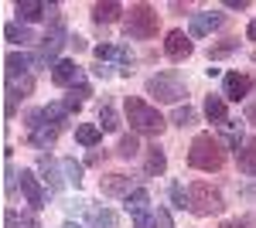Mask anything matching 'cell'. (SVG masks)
<instances>
[{
    "instance_id": "6da1fadb",
    "label": "cell",
    "mask_w": 256,
    "mask_h": 228,
    "mask_svg": "<svg viewBox=\"0 0 256 228\" xmlns=\"http://www.w3.org/2000/svg\"><path fill=\"white\" fill-rule=\"evenodd\" d=\"M188 164H192L195 171L216 174V171H222V164H226V150H222V143H218L212 133H198L195 140H192V147H188Z\"/></svg>"
},
{
    "instance_id": "7a4b0ae2",
    "label": "cell",
    "mask_w": 256,
    "mask_h": 228,
    "mask_svg": "<svg viewBox=\"0 0 256 228\" xmlns=\"http://www.w3.org/2000/svg\"><path fill=\"white\" fill-rule=\"evenodd\" d=\"M126 119H130V130L147 133V136H160V130L168 126V119H164L150 102H144L137 95H126Z\"/></svg>"
},
{
    "instance_id": "3957f363",
    "label": "cell",
    "mask_w": 256,
    "mask_h": 228,
    "mask_svg": "<svg viewBox=\"0 0 256 228\" xmlns=\"http://www.w3.org/2000/svg\"><path fill=\"white\" fill-rule=\"evenodd\" d=\"M222 208H226L222 191L212 188L208 181H195V184L188 188V211H192V215H198V218H208V215H218Z\"/></svg>"
},
{
    "instance_id": "277c9868",
    "label": "cell",
    "mask_w": 256,
    "mask_h": 228,
    "mask_svg": "<svg viewBox=\"0 0 256 228\" xmlns=\"http://www.w3.org/2000/svg\"><path fill=\"white\" fill-rule=\"evenodd\" d=\"M126 34L130 38H140V41H147V38H158V27H160V14L150 7V3H134L130 10H126Z\"/></svg>"
},
{
    "instance_id": "5b68a950",
    "label": "cell",
    "mask_w": 256,
    "mask_h": 228,
    "mask_svg": "<svg viewBox=\"0 0 256 228\" xmlns=\"http://www.w3.org/2000/svg\"><path fill=\"white\" fill-rule=\"evenodd\" d=\"M147 95H154L158 102H181L188 95V89L178 78V72H160V75L147 78Z\"/></svg>"
},
{
    "instance_id": "8992f818",
    "label": "cell",
    "mask_w": 256,
    "mask_h": 228,
    "mask_svg": "<svg viewBox=\"0 0 256 228\" xmlns=\"http://www.w3.org/2000/svg\"><path fill=\"white\" fill-rule=\"evenodd\" d=\"M62 44H68V41H65V27H52V31H48V34L41 38V44H38L34 65H58L55 58H58Z\"/></svg>"
},
{
    "instance_id": "52a82bcc",
    "label": "cell",
    "mask_w": 256,
    "mask_h": 228,
    "mask_svg": "<svg viewBox=\"0 0 256 228\" xmlns=\"http://www.w3.org/2000/svg\"><path fill=\"white\" fill-rule=\"evenodd\" d=\"M250 92H253V78L242 75V72H229L226 82H222V99H229V102H239Z\"/></svg>"
},
{
    "instance_id": "ba28073f",
    "label": "cell",
    "mask_w": 256,
    "mask_h": 228,
    "mask_svg": "<svg viewBox=\"0 0 256 228\" xmlns=\"http://www.w3.org/2000/svg\"><path fill=\"white\" fill-rule=\"evenodd\" d=\"M31 92H34V75L7 78V106H4V113L14 116V106H18V99H28Z\"/></svg>"
},
{
    "instance_id": "9c48e42d",
    "label": "cell",
    "mask_w": 256,
    "mask_h": 228,
    "mask_svg": "<svg viewBox=\"0 0 256 228\" xmlns=\"http://www.w3.org/2000/svg\"><path fill=\"white\" fill-rule=\"evenodd\" d=\"M164 51H168L171 61H184V58L195 51V44H192V38H188L184 31H168V38H164Z\"/></svg>"
},
{
    "instance_id": "30bf717a",
    "label": "cell",
    "mask_w": 256,
    "mask_h": 228,
    "mask_svg": "<svg viewBox=\"0 0 256 228\" xmlns=\"http://www.w3.org/2000/svg\"><path fill=\"white\" fill-rule=\"evenodd\" d=\"M226 24V14H192V20H188V38H205L208 31H216V27H222Z\"/></svg>"
},
{
    "instance_id": "8fae6325",
    "label": "cell",
    "mask_w": 256,
    "mask_h": 228,
    "mask_svg": "<svg viewBox=\"0 0 256 228\" xmlns=\"http://www.w3.org/2000/svg\"><path fill=\"white\" fill-rule=\"evenodd\" d=\"M18 177H20V194H24V201H28V205H31L34 211L44 208V191H41V184H38V177H34V171H20Z\"/></svg>"
},
{
    "instance_id": "7c38bea8",
    "label": "cell",
    "mask_w": 256,
    "mask_h": 228,
    "mask_svg": "<svg viewBox=\"0 0 256 228\" xmlns=\"http://www.w3.org/2000/svg\"><path fill=\"white\" fill-rule=\"evenodd\" d=\"M99 191L102 194H110V198H126L134 188V177H126V174H106L102 181H99Z\"/></svg>"
},
{
    "instance_id": "4fadbf2b",
    "label": "cell",
    "mask_w": 256,
    "mask_h": 228,
    "mask_svg": "<svg viewBox=\"0 0 256 228\" xmlns=\"http://www.w3.org/2000/svg\"><path fill=\"white\" fill-rule=\"evenodd\" d=\"M31 65H34V55H24V51H10V55L4 58L7 78H24V75H31Z\"/></svg>"
},
{
    "instance_id": "5bb4252c",
    "label": "cell",
    "mask_w": 256,
    "mask_h": 228,
    "mask_svg": "<svg viewBox=\"0 0 256 228\" xmlns=\"http://www.w3.org/2000/svg\"><path fill=\"white\" fill-rule=\"evenodd\" d=\"M38 171L44 174V184H48L52 194H58V191L65 188V181L58 177V164H55V157H44V153H41V157H38Z\"/></svg>"
},
{
    "instance_id": "9a60e30c",
    "label": "cell",
    "mask_w": 256,
    "mask_h": 228,
    "mask_svg": "<svg viewBox=\"0 0 256 228\" xmlns=\"http://www.w3.org/2000/svg\"><path fill=\"white\" fill-rule=\"evenodd\" d=\"M79 78H82V68L76 61H58V65L52 68V82H55V85H76Z\"/></svg>"
},
{
    "instance_id": "2e32d148",
    "label": "cell",
    "mask_w": 256,
    "mask_h": 228,
    "mask_svg": "<svg viewBox=\"0 0 256 228\" xmlns=\"http://www.w3.org/2000/svg\"><path fill=\"white\" fill-rule=\"evenodd\" d=\"M164 171H168V153L160 150L158 143H154V147H147V160H144V174H147V177H160Z\"/></svg>"
},
{
    "instance_id": "e0dca14e",
    "label": "cell",
    "mask_w": 256,
    "mask_h": 228,
    "mask_svg": "<svg viewBox=\"0 0 256 228\" xmlns=\"http://www.w3.org/2000/svg\"><path fill=\"white\" fill-rule=\"evenodd\" d=\"M123 14H126V10H123V3H116V0H106V3H96V7H92V20H96V24H113V20H120Z\"/></svg>"
},
{
    "instance_id": "ac0fdd59",
    "label": "cell",
    "mask_w": 256,
    "mask_h": 228,
    "mask_svg": "<svg viewBox=\"0 0 256 228\" xmlns=\"http://www.w3.org/2000/svg\"><path fill=\"white\" fill-rule=\"evenodd\" d=\"M236 160H239V171H242V174L256 177V136H250V140H246V143L239 147Z\"/></svg>"
},
{
    "instance_id": "d6986e66",
    "label": "cell",
    "mask_w": 256,
    "mask_h": 228,
    "mask_svg": "<svg viewBox=\"0 0 256 228\" xmlns=\"http://www.w3.org/2000/svg\"><path fill=\"white\" fill-rule=\"evenodd\" d=\"M4 41L28 48V44H34V34H31V27H28V24H7V27H4Z\"/></svg>"
},
{
    "instance_id": "ffe728a7",
    "label": "cell",
    "mask_w": 256,
    "mask_h": 228,
    "mask_svg": "<svg viewBox=\"0 0 256 228\" xmlns=\"http://www.w3.org/2000/svg\"><path fill=\"white\" fill-rule=\"evenodd\" d=\"M18 17L24 20V24H31V20H41V17H48V7L44 3H34V0H18Z\"/></svg>"
},
{
    "instance_id": "44dd1931",
    "label": "cell",
    "mask_w": 256,
    "mask_h": 228,
    "mask_svg": "<svg viewBox=\"0 0 256 228\" xmlns=\"http://www.w3.org/2000/svg\"><path fill=\"white\" fill-rule=\"evenodd\" d=\"M205 116H208V123H218V126H222V123L229 119V116H226V99H222V95H208V99H205Z\"/></svg>"
},
{
    "instance_id": "7402d4cb",
    "label": "cell",
    "mask_w": 256,
    "mask_h": 228,
    "mask_svg": "<svg viewBox=\"0 0 256 228\" xmlns=\"http://www.w3.org/2000/svg\"><path fill=\"white\" fill-rule=\"evenodd\" d=\"M89 222H92V228H116V211L92 208V211H89Z\"/></svg>"
},
{
    "instance_id": "603a6c76",
    "label": "cell",
    "mask_w": 256,
    "mask_h": 228,
    "mask_svg": "<svg viewBox=\"0 0 256 228\" xmlns=\"http://www.w3.org/2000/svg\"><path fill=\"white\" fill-rule=\"evenodd\" d=\"M76 140H79L82 147H96L99 140H102V130H99V126H92V123H86V126H79V130H76Z\"/></svg>"
},
{
    "instance_id": "cb8c5ba5",
    "label": "cell",
    "mask_w": 256,
    "mask_h": 228,
    "mask_svg": "<svg viewBox=\"0 0 256 228\" xmlns=\"http://www.w3.org/2000/svg\"><path fill=\"white\" fill-rule=\"evenodd\" d=\"M99 130H106V133L120 130V116L113 106H99Z\"/></svg>"
},
{
    "instance_id": "d4e9b609",
    "label": "cell",
    "mask_w": 256,
    "mask_h": 228,
    "mask_svg": "<svg viewBox=\"0 0 256 228\" xmlns=\"http://www.w3.org/2000/svg\"><path fill=\"white\" fill-rule=\"evenodd\" d=\"M116 153L123 157V160H134V157L140 153V143H137V136H134V133L120 136V147H116Z\"/></svg>"
},
{
    "instance_id": "484cf974",
    "label": "cell",
    "mask_w": 256,
    "mask_h": 228,
    "mask_svg": "<svg viewBox=\"0 0 256 228\" xmlns=\"http://www.w3.org/2000/svg\"><path fill=\"white\" fill-rule=\"evenodd\" d=\"M147 205H150V194H147L144 188L126 194V211H140V208H147Z\"/></svg>"
},
{
    "instance_id": "4316f807",
    "label": "cell",
    "mask_w": 256,
    "mask_h": 228,
    "mask_svg": "<svg viewBox=\"0 0 256 228\" xmlns=\"http://www.w3.org/2000/svg\"><path fill=\"white\" fill-rule=\"evenodd\" d=\"M195 119H198V113L192 109V106H178L174 116H171V123H174V126H181V130H184V126H192Z\"/></svg>"
},
{
    "instance_id": "83f0119b",
    "label": "cell",
    "mask_w": 256,
    "mask_h": 228,
    "mask_svg": "<svg viewBox=\"0 0 256 228\" xmlns=\"http://www.w3.org/2000/svg\"><path fill=\"white\" fill-rule=\"evenodd\" d=\"M62 171H65V177H68V184H76V188L82 184V164H76L72 157L62 160Z\"/></svg>"
},
{
    "instance_id": "f1b7e54d",
    "label": "cell",
    "mask_w": 256,
    "mask_h": 228,
    "mask_svg": "<svg viewBox=\"0 0 256 228\" xmlns=\"http://www.w3.org/2000/svg\"><path fill=\"white\" fill-rule=\"evenodd\" d=\"M236 48H239V41H236V38H229V41H222V44H216V48L208 51V58H212V61H216V58H226V55H232Z\"/></svg>"
},
{
    "instance_id": "f546056e",
    "label": "cell",
    "mask_w": 256,
    "mask_h": 228,
    "mask_svg": "<svg viewBox=\"0 0 256 228\" xmlns=\"http://www.w3.org/2000/svg\"><path fill=\"white\" fill-rule=\"evenodd\" d=\"M92 55H96V61H110V58H120V48L116 44H99V48H92Z\"/></svg>"
},
{
    "instance_id": "4dcf8cb0",
    "label": "cell",
    "mask_w": 256,
    "mask_h": 228,
    "mask_svg": "<svg viewBox=\"0 0 256 228\" xmlns=\"http://www.w3.org/2000/svg\"><path fill=\"white\" fill-rule=\"evenodd\" d=\"M150 228H174L171 211H168V208H158V211H154V218H150Z\"/></svg>"
},
{
    "instance_id": "1f68e13d",
    "label": "cell",
    "mask_w": 256,
    "mask_h": 228,
    "mask_svg": "<svg viewBox=\"0 0 256 228\" xmlns=\"http://www.w3.org/2000/svg\"><path fill=\"white\" fill-rule=\"evenodd\" d=\"M171 201H174V208H188V194L181 184H171Z\"/></svg>"
},
{
    "instance_id": "d6a6232c",
    "label": "cell",
    "mask_w": 256,
    "mask_h": 228,
    "mask_svg": "<svg viewBox=\"0 0 256 228\" xmlns=\"http://www.w3.org/2000/svg\"><path fill=\"white\" fill-rule=\"evenodd\" d=\"M130 215H134V228H150V218H154V215H147V208L130 211Z\"/></svg>"
},
{
    "instance_id": "836d02e7",
    "label": "cell",
    "mask_w": 256,
    "mask_h": 228,
    "mask_svg": "<svg viewBox=\"0 0 256 228\" xmlns=\"http://www.w3.org/2000/svg\"><path fill=\"white\" fill-rule=\"evenodd\" d=\"M68 95H76V99H86V95H89V85H86V82H79V85H72V92Z\"/></svg>"
},
{
    "instance_id": "e575fe53",
    "label": "cell",
    "mask_w": 256,
    "mask_h": 228,
    "mask_svg": "<svg viewBox=\"0 0 256 228\" xmlns=\"http://www.w3.org/2000/svg\"><path fill=\"white\" fill-rule=\"evenodd\" d=\"M92 72H96L99 78H110V75H113V68H110V65H102V61H96V68H92Z\"/></svg>"
},
{
    "instance_id": "d590c367",
    "label": "cell",
    "mask_w": 256,
    "mask_h": 228,
    "mask_svg": "<svg viewBox=\"0 0 256 228\" xmlns=\"http://www.w3.org/2000/svg\"><path fill=\"white\" fill-rule=\"evenodd\" d=\"M65 106H68V113H79V109H82V99L68 95V99H65Z\"/></svg>"
},
{
    "instance_id": "8d00e7d4",
    "label": "cell",
    "mask_w": 256,
    "mask_h": 228,
    "mask_svg": "<svg viewBox=\"0 0 256 228\" xmlns=\"http://www.w3.org/2000/svg\"><path fill=\"white\" fill-rule=\"evenodd\" d=\"M68 44H72L76 51H86V48H89V44H86V38H79V34H76V38H68Z\"/></svg>"
},
{
    "instance_id": "74e56055",
    "label": "cell",
    "mask_w": 256,
    "mask_h": 228,
    "mask_svg": "<svg viewBox=\"0 0 256 228\" xmlns=\"http://www.w3.org/2000/svg\"><path fill=\"white\" fill-rule=\"evenodd\" d=\"M246 123L256 126V102H246Z\"/></svg>"
},
{
    "instance_id": "f35d334b",
    "label": "cell",
    "mask_w": 256,
    "mask_h": 228,
    "mask_svg": "<svg viewBox=\"0 0 256 228\" xmlns=\"http://www.w3.org/2000/svg\"><path fill=\"white\" fill-rule=\"evenodd\" d=\"M4 228H18V215H14V211L4 215Z\"/></svg>"
},
{
    "instance_id": "ab89813d",
    "label": "cell",
    "mask_w": 256,
    "mask_h": 228,
    "mask_svg": "<svg viewBox=\"0 0 256 228\" xmlns=\"http://www.w3.org/2000/svg\"><path fill=\"white\" fill-rule=\"evenodd\" d=\"M102 160H106V150H102V153H99V150L89 153V164H92V167H96V164H102Z\"/></svg>"
},
{
    "instance_id": "60d3db41",
    "label": "cell",
    "mask_w": 256,
    "mask_h": 228,
    "mask_svg": "<svg viewBox=\"0 0 256 228\" xmlns=\"http://www.w3.org/2000/svg\"><path fill=\"white\" fill-rule=\"evenodd\" d=\"M226 7H229V10H242V7H246V0H226Z\"/></svg>"
},
{
    "instance_id": "b9f144b4",
    "label": "cell",
    "mask_w": 256,
    "mask_h": 228,
    "mask_svg": "<svg viewBox=\"0 0 256 228\" xmlns=\"http://www.w3.org/2000/svg\"><path fill=\"white\" fill-rule=\"evenodd\" d=\"M222 228H253L250 222H222Z\"/></svg>"
},
{
    "instance_id": "7bdbcfd3",
    "label": "cell",
    "mask_w": 256,
    "mask_h": 228,
    "mask_svg": "<svg viewBox=\"0 0 256 228\" xmlns=\"http://www.w3.org/2000/svg\"><path fill=\"white\" fill-rule=\"evenodd\" d=\"M20 228H38V222H34L31 215H24V218H20Z\"/></svg>"
},
{
    "instance_id": "ee69618b",
    "label": "cell",
    "mask_w": 256,
    "mask_h": 228,
    "mask_svg": "<svg viewBox=\"0 0 256 228\" xmlns=\"http://www.w3.org/2000/svg\"><path fill=\"white\" fill-rule=\"evenodd\" d=\"M250 38L256 41V20H253V24H250Z\"/></svg>"
},
{
    "instance_id": "f6af8a7d",
    "label": "cell",
    "mask_w": 256,
    "mask_h": 228,
    "mask_svg": "<svg viewBox=\"0 0 256 228\" xmlns=\"http://www.w3.org/2000/svg\"><path fill=\"white\" fill-rule=\"evenodd\" d=\"M65 228H82V225L79 222H65Z\"/></svg>"
}]
</instances>
